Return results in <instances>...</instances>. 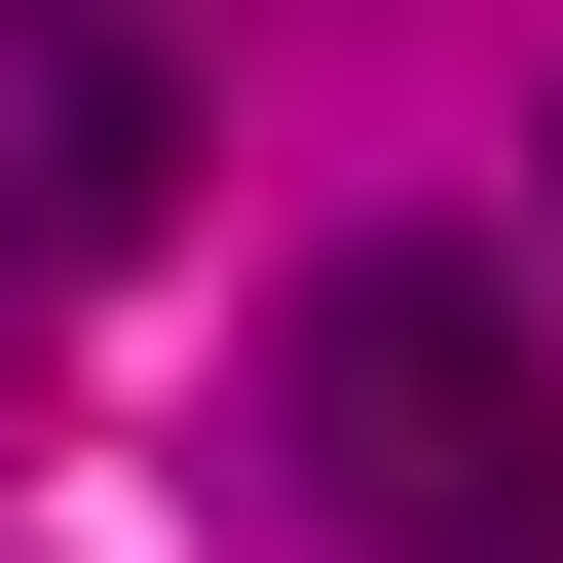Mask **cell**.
Listing matches in <instances>:
<instances>
[{
  "label": "cell",
  "instance_id": "obj_1",
  "mask_svg": "<svg viewBox=\"0 0 563 563\" xmlns=\"http://www.w3.org/2000/svg\"><path fill=\"white\" fill-rule=\"evenodd\" d=\"M263 413H301V488L376 563H563V339H526L488 225H339L301 339H263Z\"/></svg>",
  "mask_w": 563,
  "mask_h": 563
},
{
  "label": "cell",
  "instance_id": "obj_2",
  "mask_svg": "<svg viewBox=\"0 0 563 563\" xmlns=\"http://www.w3.org/2000/svg\"><path fill=\"white\" fill-rule=\"evenodd\" d=\"M151 188H188V76H151V38H113V0H76V38H38V225L113 263Z\"/></svg>",
  "mask_w": 563,
  "mask_h": 563
},
{
  "label": "cell",
  "instance_id": "obj_3",
  "mask_svg": "<svg viewBox=\"0 0 563 563\" xmlns=\"http://www.w3.org/2000/svg\"><path fill=\"white\" fill-rule=\"evenodd\" d=\"M0 38H76V0H0Z\"/></svg>",
  "mask_w": 563,
  "mask_h": 563
}]
</instances>
